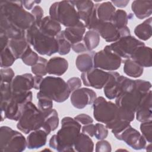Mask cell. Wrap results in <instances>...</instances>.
<instances>
[{"label": "cell", "instance_id": "obj_30", "mask_svg": "<svg viewBox=\"0 0 152 152\" xmlns=\"http://www.w3.org/2000/svg\"><path fill=\"white\" fill-rule=\"evenodd\" d=\"M16 59H21L26 50L31 46L26 38L10 39L8 46Z\"/></svg>", "mask_w": 152, "mask_h": 152}, {"label": "cell", "instance_id": "obj_39", "mask_svg": "<svg viewBox=\"0 0 152 152\" xmlns=\"http://www.w3.org/2000/svg\"><path fill=\"white\" fill-rule=\"evenodd\" d=\"M55 38L58 44V53L61 55H65L69 53L71 49V44L64 37L62 31H61Z\"/></svg>", "mask_w": 152, "mask_h": 152}, {"label": "cell", "instance_id": "obj_26", "mask_svg": "<svg viewBox=\"0 0 152 152\" xmlns=\"http://www.w3.org/2000/svg\"><path fill=\"white\" fill-rule=\"evenodd\" d=\"M131 10L140 20L150 17L152 13V1L135 0L131 4Z\"/></svg>", "mask_w": 152, "mask_h": 152}, {"label": "cell", "instance_id": "obj_52", "mask_svg": "<svg viewBox=\"0 0 152 152\" xmlns=\"http://www.w3.org/2000/svg\"><path fill=\"white\" fill-rule=\"evenodd\" d=\"M23 6L27 10H32L33 8L35 6L34 5L36 4L38 5L39 3L41 2L40 1H21Z\"/></svg>", "mask_w": 152, "mask_h": 152}, {"label": "cell", "instance_id": "obj_38", "mask_svg": "<svg viewBox=\"0 0 152 152\" xmlns=\"http://www.w3.org/2000/svg\"><path fill=\"white\" fill-rule=\"evenodd\" d=\"M16 60L12 52L7 47L4 50H1V67L2 68H8L13 65Z\"/></svg>", "mask_w": 152, "mask_h": 152}, {"label": "cell", "instance_id": "obj_29", "mask_svg": "<svg viewBox=\"0 0 152 152\" xmlns=\"http://www.w3.org/2000/svg\"><path fill=\"white\" fill-rule=\"evenodd\" d=\"M74 149L78 152H92L94 150V142L90 136L80 132L74 142Z\"/></svg>", "mask_w": 152, "mask_h": 152}, {"label": "cell", "instance_id": "obj_4", "mask_svg": "<svg viewBox=\"0 0 152 152\" xmlns=\"http://www.w3.org/2000/svg\"><path fill=\"white\" fill-rule=\"evenodd\" d=\"M26 39L41 55L50 56L58 52V44L55 37L43 33L35 23L26 30Z\"/></svg>", "mask_w": 152, "mask_h": 152}, {"label": "cell", "instance_id": "obj_47", "mask_svg": "<svg viewBox=\"0 0 152 152\" xmlns=\"http://www.w3.org/2000/svg\"><path fill=\"white\" fill-rule=\"evenodd\" d=\"M66 83L69 87V90L71 92H72L73 91L81 87L82 85V80L79 77H74L69 78L67 80Z\"/></svg>", "mask_w": 152, "mask_h": 152}, {"label": "cell", "instance_id": "obj_7", "mask_svg": "<svg viewBox=\"0 0 152 152\" xmlns=\"http://www.w3.org/2000/svg\"><path fill=\"white\" fill-rule=\"evenodd\" d=\"M49 15L66 27L77 25L80 19L72 1H61L53 3L49 11Z\"/></svg>", "mask_w": 152, "mask_h": 152}, {"label": "cell", "instance_id": "obj_41", "mask_svg": "<svg viewBox=\"0 0 152 152\" xmlns=\"http://www.w3.org/2000/svg\"><path fill=\"white\" fill-rule=\"evenodd\" d=\"M39 59V56L38 54L32 50L31 46L26 50L21 58V59L25 65L31 66L35 65Z\"/></svg>", "mask_w": 152, "mask_h": 152}, {"label": "cell", "instance_id": "obj_2", "mask_svg": "<svg viewBox=\"0 0 152 152\" xmlns=\"http://www.w3.org/2000/svg\"><path fill=\"white\" fill-rule=\"evenodd\" d=\"M0 11V18L20 30L26 31L35 23L34 17L24 10L21 1H1Z\"/></svg>", "mask_w": 152, "mask_h": 152}, {"label": "cell", "instance_id": "obj_27", "mask_svg": "<svg viewBox=\"0 0 152 152\" xmlns=\"http://www.w3.org/2000/svg\"><path fill=\"white\" fill-rule=\"evenodd\" d=\"M77 11L80 21L85 24L91 14L94 7V4L92 1L80 0L72 1Z\"/></svg>", "mask_w": 152, "mask_h": 152}, {"label": "cell", "instance_id": "obj_14", "mask_svg": "<svg viewBox=\"0 0 152 152\" xmlns=\"http://www.w3.org/2000/svg\"><path fill=\"white\" fill-rule=\"evenodd\" d=\"M145 44L134 36H127L120 38L109 45L111 50L122 59L130 58L136 49Z\"/></svg>", "mask_w": 152, "mask_h": 152}, {"label": "cell", "instance_id": "obj_51", "mask_svg": "<svg viewBox=\"0 0 152 152\" xmlns=\"http://www.w3.org/2000/svg\"><path fill=\"white\" fill-rule=\"evenodd\" d=\"M71 49L74 51L75 53H84L87 52V49L84 45V43H78L71 45Z\"/></svg>", "mask_w": 152, "mask_h": 152}, {"label": "cell", "instance_id": "obj_17", "mask_svg": "<svg viewBox=\"0 0 152 152\" xmlns=\"http://www.w3.org/2000/svg\"><path fill=\"white\" fill-rule=\"evenodd\" d=\"M96 98V93L94 90L86 87H80L72 92L70 101L74 107L82 109L87 106L93 104Z\"/></svg>", "mask_w": 152, "mask_h": 152}, {"label": "cell", "instance_id": "obj_49", "mask_svg": "<svg viewBox=\"0 0 152 152\" xmlns=\"http://www.w3.org/2000/svg\"><path fill=\"white\" fill-rule=\"evenodd\" d=\"M95 125L92 124H89L87 125H84L83 127H81V132L84 133L90 137H93L95 133Z\"/></svg>", "mask_w": 152, "mask_h": 152}, {"label": "cell", "instance_id": "obj_18", "mask_svg": "<svg viewBox=\"0 0 152 152\" xmlns=\"http://www.w3.org/2000/svg\"><path fill=\"white\" fill-rule=\"evenodd\" d=\"M11 87L13 93L30 91L34 88V76L30 73L17 75L11 83Z\"/></svg>", "mask_w": 152, "mask_h": 152}, {"label": "cell", "instance_id": "obj_31", "mask_svg": "<svg viewBox=\"0 0 152 152\" xmlns=\"http://www.w3.org/2000/svg\"><path fill=\"white\" fill-rule=\"evenodd\" d=\"M43 113L45 115V121L42 128L49 134L52 131L56 129L59 126V119L58 113L54 109Z\"/></svg>", "mask_w": 152, "mask_h": 152}, {"label": "cell", "instance_id": "obj_37", "mask_svg": "<svg viewBox=\"0 0 152 152\" xmlns=\"http://www.w3.org/2000/svg\"><path fill=\"white\" fill-rule=\"evenodd\" d=\"M12 94L11 83H1V110L5 108Z\"/></svg>", "mask_w": 152, "mask_h": 152}, {"label": "cell", "instance_id": "obj_1", "mask_svg": "<svg viewBox=\"0 0 152 152\" xmlns=\"http://www.w3.org/2000/svg\"><path fill=\"white\" fill-rule=\"evenodd\" d=\"M81 128V124L74 118L64 117L61 121V128L49 141V147L57 151H74V144Z\"/></svg>", "mask_w": 152, "mask_h": 152}, {"label": "cell", "instance_id": "obj_34", "mask_svg": "<svg viewBox=\"0 0 152 152\" xmlns=\"http://www.w3.org/2000/svg\"><path fill=\"white\" fill-rule=\"evenodd\" d=\"M84 43L88 51H93L96 48L100 41V34L94 30H88L83 37Z\"/></svg>", "mask_w": 152, "mask_h": 152}, {"label": "cell", "instance_id": "obj_44", "mask_svg": "<svg viewBox=\"0 0 152 152\" xmlns=\"http://www.w3.org/2000/svg\"><path fill=\"white\" fill-rule=\"evenodd\" d=\"M1 73V83H11L14 78V72L13 69L10 68H1L0 70Z\"/></svg>", "mask_w": 152, "mask_h": 152}, {"label": "cell", "instance_id": "obj_5", "mask_svg": "<svg viewBox=\"0 0 152 152\" xmlns=\"http://www.w3.org/2000/svg\"><path fill=\"white\" fill-rule=\"evenodd\" d=\"M84 24L86 28L96 31L100 36L109 43L115 42L122 37L131 35L130 30L127 26L119 28L111 21L102 22L99 21L96 15L94 7L91 14Z\"/></svg>", "mask_w": 152, "mask_h": 152}, {"label": "cell", "instance_id": "obj_13", "mask_svg": "<svg viewBox=\"0 0 152 152\" xmlns=\"http://www.w3.org/2000/svg\"><path fill=\"white\" fill-rule=\"evenodd\" d=\"M122 62V59L111 50L109 45L96 52L93 56L94 68L104 71H115L120 68Z\"/></svg>", "mask_w": 152, "mask_h": 152}, {"label": "cell", "instance_id": "obj_40", "mask_svg": "<svg viewBox=\"0 0 152 152\" xmlns=\"http://www.w3.org/2000/svg\"><path fill=\"white\" fill-rule=\"evenodd\" d=\"M48 60L43 57L39 56V59L37 62L33 65L31 68L32 73L34 75H38L43 77L45 76L48 73L46 71V65Z\"/></svg>", "mask_w": 152, "mask_h": 152}, {"label": "cell", "instance_id": "obj_11", "mask_svg": "<svg viewBox=\"0 0 152 152\" xmlns=\"http://www.w3.org/2000/svg\"><path fill=\"white\" fill-rule=\"evenodd\" d=\"M93 109L95 120L105 125L113 123L118 118V106L115 103L106 100L102 96L96 98L93 103Z\"/></svg>", "mask_w": 152, "mask_h": 152}, {"label": "cell", "instance_id": "obj_19", "mask_svg": "<svg viewBox=\"0 0 152 152\" xmlns=\"http://www.w3.org/2000/svg\"><path fill=\"white\" fill-rule=\"evenodd\" d=\"M136 119L140 122L150 121L152 119V93L149 91L144 97L135 112Z\"/></svg>", "mask_w": 152, "mask_h": 152}, {"label": "cell", "instance_id": "obj_50", "mask_svg": "<svg viewBox=\"0 0 152 152\" xmlns=\"http://www.w3.org/2000/svg\"><path fill=\"white\" fill-rule=\"evenodd\" d=\"M10 40V39L5 34V33L3 31L0 30V43L1 50H4L5 48L8 47Z\"/></svg>", "mask_w": 152, "mask_h": 152}, {"label": "cell", "instance_id": "obj_10", "mask_svg": "<svg viewBox=\"0 0 152 152\" xmlns=\"http://www.w3.org/2000/svg\"><path fill=\"white\" fill-rule=\"evenodd\" d=\"M33 93L31 91L13 93L5 108L1 110V121L5 119L18 121L27 103L31 102Z\"/></svg>", "mask_w": 152, "mask_h": 152}, {"label": "cell", "instance_id": "obj_33", "mask_svg": "<svg viewBox=\"0 0 152 152\" xmlns=\"http://www.w3.org/2000/svg\"><path fill=\"white\" fill-rule=\"evenodd\" d=\"M123 69L126 75L133 78L140 77L144 72V67L130 58L124 61Z\"/></svg>", "mask_w": 152, "mask_h": 152}, {"label": "cell", "instance_id": "obj_28", "mask_svg": "<svg viewBox=\"0 0 152 152\" xmlns=\"http://www.w3.org/2000/svg\"><path fill=\"white\" fill-rule=\"evenodd\" d=\"M94 53V51H87L80 54L77 57L75 65L80 72H84L94 68L93 56Z\"/></svg>", "mask_w": 152, "mask_h": 152}, {"label": "cell", "instance_id": "obj_6", "mask_svg": "<svg viewBox=\"0 0 152 152\" xmlns=\"http://www.w3.org/2000/svg\"><path fill=\"white\" fill-rule=\"evenodd\" d=\"M39 91L57 103H62L71 95V90L64 80L59 77L46 76L43 78Z\"/></svg>", "mask_w": 152, "mask_h": 152}, {"label": "cell", "instance_id": "obj_12", "mask_svg": "<svg viewBox=\"0 0 152 152\" xmlns=\"http://www.w3.org/2000/svg\"><path fill=\"white\" fill-rule=\"evenodd\" d=\"M110 79L103 87L106 97L109 100L115 99L122 93L134 87V80L120 75L116 71H110Z\"/></svg>", "mask_w": 152, "mask_h": 152}, {"label": "cell", "instance_id": "obj_46", "mask_svg": "<svg viewBox=\"0 0 152 152\" xmlns=\"http://www.w3.org/2000/svg\"><path fill=\"white\" fill-rule=\"evenodd\" d=\"M31 14L34 18L35 24H39L43 18L44 12L42 8L40 5H36L31 10Z\"/></svg>", "mask_w": 152, "mask_h": 152}, {"label": "cell", "instance_id": "obj_16", "mask_svg": "<svg viewBox=\"0 0 152 152\" xmlns=\"http://www.w3.org/2000/svg\"><path fill=\"white\" fill-rule=\"evenodd\" d=\"M110 76V71L106 72L93 68L88 71L82 72L81 78L84 86L96 89H102L109 80Z\"/></svg>", "mask_w": 152, "mask_h": 152}, {"label": "cell", "instance_id": "obj_23", "mask_svg": "<svg viewBox=\"0 0 152 152\" xmlns=\"http://www.w3.org/2000/svg\"><path fill=\"white\" fill-rule=\"evenodd\" d=\"M43 33L56 37L61 31V24L50 15L43 17L39 24H36Z\"/></svg>", "mask_w": 152, "mask_h": 152}, {"label": "cell", "instance_id": "obj_21", "mask_svg": "<svg viewBox=\"0 0 152 152\" xmlns=\"http://www.w3.org/2000/svg\"><path fill=\"white\" fill-rule=\"evenodd\" d=\"M48 135L43 128L30 132L26 138L27 148L33 150L43 147L46 143Z\"/></svg>", "mask_w": 152, "mask_h": 152}, {"label": "cell", "instance_id": "obj_20", "mask_svg": "<svg viewBox=\"0 0 152 152\" xmlns=\"http://www.w3.org/2000/svg\"><path fill=\"white\" fill-rule=\"evenodd\" d=\"M86 26L83 22L80 21L77 25L72 27H66L62 30L64 37L72 45L81 42L86 33Z\"/></svg>", "mask_w": 152, "mask_h": 152}, {"label": "cell", "instance_id": "obj_54", "mask_svg": "<svg viewBox=\"0 0 152 152\" xmlns=\"http://www.w3.org/2000/svg\"><path fill=\"white\" fill-rule=\"evenodd\" d=\"M43 79V77L35 75L34 76V89L39 90L40 84Z\"/></svg>", "mask_w": 152, "mask_h": 152}, {"label": "cell", "instance_id": "obj_24", "mask_svg": "<svg viewBox=\"0 0 152 152\" xmlns=\"http://www.w3.org/2000/svg\"><path fill=\"white\" fill-rule=\"evenodd\" d=\"M94 11L99 21L102 22H110L112 21L116 11V8L111 1H106L101 4H96Z\"/></svg>", "mask_w": 152, "mask_h": 152}, {"label": "cell", "instance_id": "obj_48", "mask_svg": "<svg viewBox=\"0 0 152 152\" xmlns=\"http://www.w3.org/2000/svg\"><path fill=\"white\" fill-rule=\"evenodd\" d=\"M74 119L80 124L83 125H87L93 122V119L90 116L86 113H80L75 116Z\"/></svg>", "mask_w": 152, "mask_h": 152}, {"label": "cell", "instance_id": "obj_35", "mask_svg": "<svg viewBox=\"0 0 152 152\" xmlns=\"http://www.w3.org/2000/svg\"><path fill=\"white\" fill-rule=\"evenodd\" d=\"M134 15L132 14H128L123 10H116L111 22L118 28H122L127 26L128 20L132 18Z\"/></svg>", "mask_w": 152, "mask_h": 152}, {"label": "cell", "instance_id": "obj_3", "mask_svg": "<svg viewBox=\"0 0 152 152\" xmlns=\"http://www.w3.org/2000/svg\"><path fill=\"white\" fill-rule=\"evenodd\" d=\"M150 81L138 79L134 80V87L122 93L115 99V104L118 107L135 113L144 96L151 90Z\"/></svg>", "mask_w": 152, "mask_h": 152}, {"label": "cell", "instance_id": "obj_43", "mask_svg": "<svg viewBox=\"0 0 152 152\" xmlns=\"http://www.w3.org/2000/svg\"><path fill=\"white\" fill-rule=\"evenodd\" d=\"M95 133L94 137L99 140L105 139L108 135V129L103 124L97 123L95 124Z\"/></svg>", "mask_w": 152, "mask_h": 152}, {"label": "cell", "instance_id": "obj_22", "mask_svg": "<svg viewBox=\"0 0 152 152\" xmlns=\"http://www.w3.org/2000/svg\"><path fill=\"white\" fill-rule=\"evenodd\" d=\"M68 68V61L59 56H54L50 58L46 65V71L49 75L61 76Z\"/></svg>", "mask_w": 152, "mask_h": 152}, {"label": "cell", "instance_id": "obj_36", "mask_svg": "<svg viewBox=\"0 0 152 152\" xmlns=\"http://www.w3.org/2000/svg\"><path fill=\"white\" fill-rule=\"evenodd\" d=\"M36 97L38 100V108L42 112L45 113L52 109L53 100L50 98L45 95L39 91L37 93Z\"/></svg>", "mask_w": 152, "mask_h": 152}, {"label": "cell", "instance_id": "obj_45", "mask_svg": "<svg viewBox=\"0 0 152 152\" xmlns=\"http://www.w3.org/2000/svg\"><path fill=\"white\" fill-rule=\"evenodd\" d=\"M95 151L96 152H110L112 151L111 144L104 139L99 140L96 144Z\"/></svg>", "mask_w": 152, "mask_h": 152}, {"label": "cell", "instance_id": "obj_8", "mask_svg": "<svg viewBox=\"0 0 152 152\" xmlns=\"http://www.w3.org/2000/svg\"><path fill=\"white\" fill-rule=\"evenodd\" d=\"M44 121V113L30 102L26 105L17 124V128L21 132L28 134L33 131L42 128Z\"/></svg>", "mask_w": 152, "mask_h": 152}, {"label": "cell", "instance_id": "obj_9", "mask_svg": "<svg viewBox=\"0 0 152 152\" xmlns=\"http://www.w3.org/2000/svg\"><path fill=\"white\" fill-rule=\"evenodd\" d=\"M27 147L26 138L20 132L8 126L0 128V149L2 152H21Z\"/></svg>", "mask_w": 152, "mask_h": 152}, {"label": "cell", "instance_id": "obj_55", "mask_svg": "<svg viewBox=\"0 0 152 152\" xmlns=\"http://www.w3.org/2000/svg\"><path fill=\"white\" fill-rule=\"evenodd\" d=\"M145 148L146 149L147 151H151L152 150V148H151V143L150 142V144L148 145H146Z\"/></svg>", "mask_w": 152, "mask_h": 152}, {"label": "cell", "instance_id": "obj_32", "mask_svg": "<svg viewBox=\"0 0 152 152\" xmlns=\"http://www.w3.org/2000/svg\"><path fill=\"white\" fill-rule=\"evenodd\" d=\"M151 23L152 18L149 17L141 24L137 25L134 30L135 35L142 40L146 41L150 39L152 34Z\"/></svg>", "mask_w": 152, "mask_h": 152}, {"label": "cell", "instance_id": "obj_25", "mask_svg": "<svg viewBox=\"0 0 152 152\" xmlns=\"http://www.w3.org/2000/svg\"><path fill=\"white\" fill-rule=\"evenodd\" d=\"M130 59L134 60L143 67L150 68L152 65V50L145 45L138 47Z\"/></svg>", "mask_w": 152, "mask_h": 152}, {"label": "cell", "instance_id": "obj_42", "mask_svg": "<svg viewBox=\"0 0 152 152\" xmlns=\"http://www.w3.org/2000/svg\"><path fill=\"white\" fill-rule=\"evenodd\" d=\"M140 131L141 135L145 138L147 142H151L152 140V121L141 122L140 124Z\"/></svg>", "mask_w": 152, "mask_h": 152}, {"label": "cell", "instance_id": "obj_53", "mask_svg": "<svg viewBox=\"0 0 152 152\" xmlns=\"http://www.w3.org/2000/svg\"><path fill=\"white\" fill-rule=\"evenodd\" d=\"M111 2L114 6L118 8H125L127 6L129 2V0H119V1H112Z\"/></svg>", "mask_w": 152, "mask_h": 152}, {"label": "cell", "instance_id": "obj_15", "mask_svg": "<svg viewBox=\"0 0 152 152\" xmlns=\"http://www.w3.org/2000/svg\"><path fill=\"white\" fill-rule=\"evenodd\" d=\"M113 134L117 140L124 141L128 146L135 150L144 149L147 145V141L141 134L131 124Z\"/></svg>", "mask_w": 152, "mask_h": 152}]
</instances>
